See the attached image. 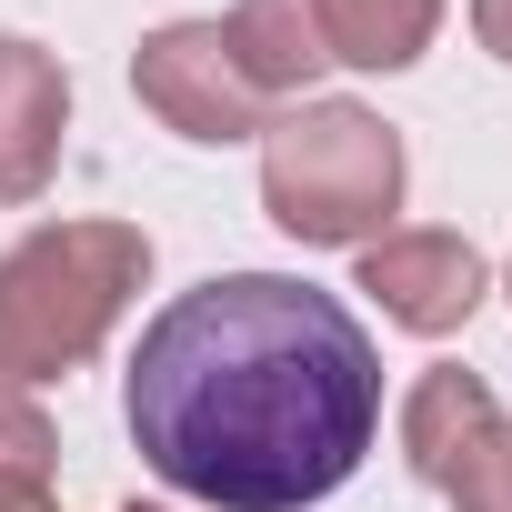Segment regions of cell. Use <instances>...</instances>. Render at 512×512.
Listing matches in <instances>:
<instances>
[{
	"instance_id": "obj_5",
	"label": "cell",
	"mask_w": 512,
	"mask_h": 512,
	"mask_svg": "<svg viewBox=\"0 0 512 512\" xmlns=\"http://www.w3.org/2000/svg\"><path fill=\"white\" fill-rule=\"evenodd\" d=\"M482 282L492 272H482V251L462 231H382V241H362V292L382 302V322H402L422 342L462 332L482 312Z\"/></svg>"
},
{
	"instance_id": "obj_8",
	"label": "cell",
	"mask_w": 512,
	"mask_h": 512,
	"mask_svg": "<svg viewBox=\"0 0 512 512\" xmlns=\"http://www.w3.org/2000/svg\"><path fill=\"white\" fill-rule=\"evenodd\" d=\"M492 422H502V412H492L482 372L452 362V372H422V382H412V402H402V452H412V472L442 492V482L462 472V452H472Z\"/></svg>"
},
{
	"instance_id": "obj_7",
	"label": "cell",
	"mask_w": 512,
	"mask_h": 512,
	"mask_svg": "<svg viewBox=\"0 0 512 512\" xmlns=\"http://www.w3.org/2000/svg\"><path fill=\"white\" fill-rule=\"evenodd\" d=\"M221 41H231V61L251 71V91H262V101H292V91H312V81L332 71L312 0H241V11L221 21Z\"/></svg>"
},
{
	"instance_id": "obj_12",
	"label": "cell",
	"mask_w": 512,
	"mask_h": 512,
	"mask_svg": "<svg viewBox=\"0 0 512 512\" xmlns=\"http://www.w3.org/2000/svg\"><path fill=\"white\" fill-rule=\"evenodd\" d=\"M472 31H482L492 61H512V0H472Z\"/></svg>"
},
{
	"instance_id": "obj_1",
	"label": "cell",
	"mask_w": 512,
	"mask_h": 512,
	"mask_svg": "<svg viewBox=\"0 0 512 512\" xmlns=\"http://www.w3.org/2000/svg\"><path fill=\"white\" fill-rule=\"evenodd\" d=\"M121 412L171 492L221 512H302L372 452L382 352L292 272H221L141 332Z\"/></svg>"
},
{
	"instance_id": "obj_11",
	"label": "cell",
	"mask_w": 512,
	"mask_h": 512,
	"mask_svg": "<svg viewBox=\"0 0 512 512\" xmlns=\"http://www.w3.org/2000/svg\"><path fill=\"white\" fill-rule=\"evenodd\" d=\"M442 492H452V512H512V422H492Z\"/></svg>"
},
{
	"instance_id": "obj_2",
	"label": "cell",
	"mask_w": 512,
	"mask_h": 512,
	"mask_svg": "<svg viewBox=\"0 0 512 512\" xmlns=\"http://www.w3.org/2000/svg\"><path fill=\"white\" fill-rule=\"evenodd\" d=\"M151 282V241L131 221H41L0 251V382H61L81 372L131 292Z\"/></svg>"
},
{
	"instance_id": "obj_4",
	"label": "cell",
	"mask_w": 512,
	"mask_h": 512,
	"mask_svg": "<svg viewBox=\"0 0 512 512\" xmlns=\"http://www.w3.org/2000/svg\"><path fill=\"white\" fill-rule=\"evenodd\" d=\"M131 91H141L181 141H251V131H272V101L251 91V71L231 61L221 21H161V31L131 51Z\"/></svg>"
},
{
	"instance_id": "obj_6",
	"label": "cell",
	"mask_w": 512,
	"mask_h": 512,
	"mask_svg": "<svg viewBox=\"0 0 512 512\" xmlns=\"http://www.w3.org/2000/svg\"><path fill=\"white\" fill-rule=\"evenodd\" d=\"M71 131V81L41 41H0V201H31L61 171Z\"/></svg>"
},
{
	"instance_id": "obj_3",
	"label": "cell",
	"mask_w": 512,
	"mask_h": 512,
	"mask_svg": "<svg viewBox=\"0 0 512 512\" xmlns=\"http://www.w3.org/2000/svg\"><path fill=\"white\" fill-rule=\"evenodd\" d=\"M262 211L312 251H362L402 211V131L362 101H292L262 131Z\"/></svg>"
},
{
	"instance_id": "obj_10",
	"label": "cell",
	"mask_w": 512,
	"mask_h": 512,
	"mask_svg": "<svg viewBox=\"0 0 512 512\" xmlns=\"http://www.w3.org/2000/svg\"><path fill=\"white\" fill-rule=\"evenodd\" d=\"M0 512H61L51 502V422L21 402V382H0Z\"/></svg>"
},
{
	"instance_id": "obj_9",
	"label": "cell",
	"mask_w": 512,
	"mask_h": 512,
	"mask_svg": "<svg viewBox=\"0 0 512 512\" xmlns=\"http://www.w3.org/2000/svg\"><path fill=\"white\" fill-rule=\"evenodd\" d=\"M322 51L352 71H412L442 31V0H312Z\"/></svg>"
},
{
	"instance_id": "obj_13",
	"label": "cell",
	"mask_w": 512,
	"mask_h": 512,
	"mask_svg": "<svg viewBox=\"0 0 512 512\" xmlns=\"http://www.w3.org/2000/svg\"><path fill=\"white\" fill-rule=\"evenodd\" d=\"M502 292H512V272H502Z\"/></svg>"
}]
</instances>
